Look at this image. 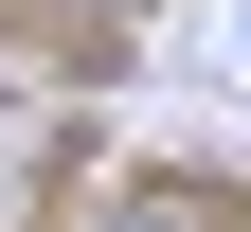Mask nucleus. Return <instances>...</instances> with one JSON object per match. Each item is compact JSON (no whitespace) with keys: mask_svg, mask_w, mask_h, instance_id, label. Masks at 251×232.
<instances>
[{"mask_svg":"<svg viewBox=\"0 0 251 232\" xmlns=\"http://www.w3.org/2000/svg\"><path fill=\"white\" fill-rule=\"evenodd\" d=\"M108 232H198V214H162V196H144V214H108Z\"/></svg>","mask_w":251,"mask_h":232,"instance_id":"1","label":"nucleus"}]
</instances>
